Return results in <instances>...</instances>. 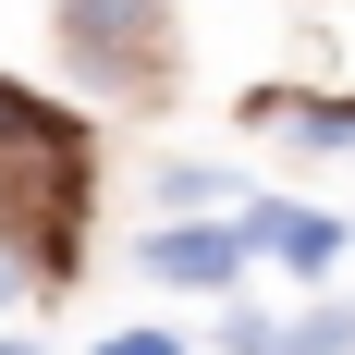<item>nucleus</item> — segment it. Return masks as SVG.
Returning a JSON list of instances; mask_svg holds the SVG:
<instances>
[{"label": "nucleus", "instance_id": "2", "mask_svg": "<svg viewBox=\"0 0 355 355\" xmlns=\"http://www.w3.org/2000/svg\"><path fill=\"white\" fill-rule=\"evenodd\" d=\"M257 233H270V245H282V270H306V282L343 257V220H319V209H257Z\"/></svg>", "mask_w": 355, "mask_h": 355}, {"label": "nucleus", "instance_id": "1", "mask_svg": "<svg viewBox=\"0 0 355 355\" xmlns=\"http://www.w3.org/2000/svg\"><path fill=\"white\" fill-rule=\"evenodd\" d=\"M147 270H159V282H233V270H245V245H233V233H220V220H209V233H196V220H184V233H159V245H147Z\"/></svg>", "mask_w": 355, "mask_h": 355}, {"label": "nucleus", "instance_id": "6", "mask_svg": "<svg viewBox=\"0 0 355 355\" xmlns=\"http://www.w3.org/2000/svg\"><path fill=\"white\" fill-rule=\"evenodd\" d=\"M12 282H25V257H12V245H0V294H12Z\"/></svg>", "mask_w": 355, "mask_h": 355}, {"label": "nucleus", "instance_id": "4", "mask_svg": "<svg viewBox=\"0 0 355 355\" xmlns=\"http://www.w3.org/2000/svg\"><path fill=\"white\" fill-rule=\"evenodd\" d=\"M282 355H355V306H319V319L294 331V343H282Z\"/></svg>", "mask_w": 355, "mask_h": 355}, {"label": "nucleus", "instance_id": "5", "mask_svg": "<svg viewBox=\"0 0 355 355\" xmlns=\"http://www.w3.org/2000/svg\"><path fill=\"white\" fill-rule=\"evenodd\" d=\"M98 355H184L172 331H123V343H98Z\"/></svg>", "mask_w": 355, "mask_h": 355}, {"label": "nucleus", "instance_id": "3", "mask_svg": "<svg viewBox=\"0 0 355 355\" xmlns=\"http://www.w3.org/2000/svg\"><path fill=\"white\" fill-rule=\"evenodd\" d=\"M0 147H37V159H73V135H62V123H49L37 98H12V86H0Z\"/></svg>", "mask_w": 355, "mask_h": 355}, {"label": "nucleus", "instance_id": "7", "mask_svg": "<svg viewBox=\"0 0 355 355\" xmlns=\"http://www.w3.org/2000/svg\"><path fill=\"white\" fill-rule=\"evenodd\" d=\"M0 355H37V343H0Z\"/></svg>", "mask_w": 355, "mask_h": 355}]
</instances>
